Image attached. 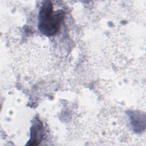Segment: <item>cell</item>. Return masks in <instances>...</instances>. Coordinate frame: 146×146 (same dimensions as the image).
I'll use <instances>...</instances> for the list:
<instances>
[{
  "label": "cell",
  "instance_id": "6da1fadb",
  "mask_svg": "<svg viewBox=\"0 0 146 146\" xmlns=\"http://www.w3.org/2000/svg\"><path fill=\"white\" fill-rule=\"evenodd\" d=\"M62 11H53L51 2L46 1L42 6L39 16V28L44 34L50 36L54 35L59 30L63 19Z\"/></svg>",
  "mask_w": 146,
  "mask_h": 146
}]
</instances>
